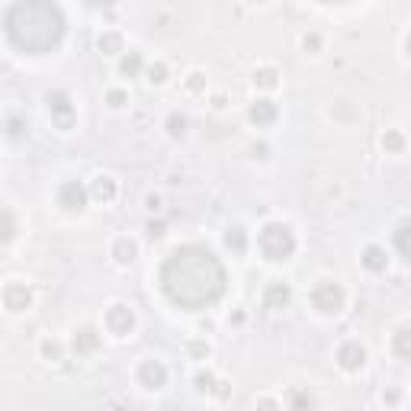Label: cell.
<instances>
[{"mask_svg": "<svg viewBox=\"0 0 411 411\" xmlns=\"http://www.w3.org/2000/svg\"><path fill=\"white\" fill-rule=\"evenodd\" d=\"M161 293L177 308L199 312L216 306L228 289V270L206 244H180L164 257L158 270Z\"/></svg>", "mask_w": 411, "mask_h": 411, "instance_id": "obj_1", "label": "cell"}, {"mask_svg": "<svg viewBox=\"0 0 411 411\" xmlns=\"http://www.w3.org/2000/svg\"><path fill=\"white\" fill-rule=\"evenodd\" d=\"M389 350H392V357H395L398 363L411 360V328L408 325L395 328V335H392V341H389Z\"/></svg>", "mask_w": 411, "mask_h": 411, "instance_id": "obj_20", "label": "cell"}, {"mask_svg": "<svg viewBox=\"0 0 411 411\" xmlns=\"http://www.w3.org/2000/svg\"><path fill=\"white\" fill-rule=\"evenodd\" d=\"M183 87H187L190 97H202L206 87H209V77H206V71H190L187 81H183Z\"/></svg>", "mask_w": 411, "mask_h": 411, "instance_id": "obj_31", "label": "cell"}, {"mask_svg": "<svg viewBox=\"0 0 411 411\" xmlns=\"http://www.w3.org/2000/svg\"><path fill=\"white\" fill-rule=\"evenodd\" d=\"M148 238H151V241H161V238H164V235H168V225H164V222H161V219H158V222H154V219H151V222H148Z\"/></svg>", "mask_w": 411, "mask_h": 411, "instance_id": "obj_37", "label": "cell"}, {"mask_svg": "<svg viewBox=\"0 0 411 411\" xmlns=\"http://www.w3.org/2000/svg\"><path fill=\"white\" fill-rule=\"evenodd\" d=\"M103 325L112 337H129L135 331V325H139V318H135L132 306H126V302H112L103 315Z\"/></svg>", "mask_w": 411, "mask_h": 411, "instance_id": "obj_6", "label": "cell"}, {"mask_svg": "<svg viewBox=\"0 0 411 411\" xmlns=\"http://www.w3.org/2000/svg\"><path fill=\"white\" fill-rule=\"evenodd\" d=\"M110 257L116 267H132L135 260H139V241L129 235H119L110 248Z\"/></svg>", "mask_w": 411, "mask_h": 411, "instance_id": "obj_16", "label": "cell"}, {"mask_svg": "<svg viewBox=\"0 0 411 411\" xmlns=\"http://www.w3.org/2000/svg\"><path fill=\"white\" fill-rule=\"evenodd\" d=\"M164 132H168V139L170 141H183L190 135V119H187V112H180V110H174L168 119H164Z\"/></svg>", "mask_w": 411, "mask_h": 411, "instance_id": "obj_23", "label": "cell"}, {"mask_svg": "<svg viewBox=\"0 0 411 411\" xmlns=\"http://www.w3.org/2000/svg\"><path fill=\"white\" fill-rule=\"evenodd\" d=\"M318 405H315V395L308 389H302V386H293V389L286 392V411H315Z\"/></svg>", "mask_w": 411, "mask_h": 411, "instance_id": "obj_22", "label": "cell"}, {"mask_svg": "<svg viewBox=\"0 0 411 411\" xmlns=\"http://www.w3.org/2000/svg\"><path fill=\"white\" fill-rule=\"evenodd\" d=\"M251 87L254 91H277L279 87V68L277 64H257L251 71Z\"/></svg>", "mask_w": 411, "mask_h": 411, "instance_id": "obj_18", "label": "cell"}, {"mask_svg": "<svg viewBox=\"0 0 411 411\" xmlns=\"http://www.w3.org/2000/svg\"><path fill=\"white\" fill-rule=\"evenodd\" d=\"M277 119H279V106L267 97H257L251 106H248V122L257 126V129H270Z\"/></svg>", "mask_w": 411, "mask_h": 411, "instance_id": "obj_13", "label": "cell"}, {"mask_svg": "<svg viewBox=\"0 0 411 411\" xmlns=\"http://www.w3.org/2000/svg\"><path fill=\"white\" fill-rule=\"evenodd\" d=\"M222 244H225V251H231L235 257L248 254V244H251L248 228H244V225H228V228L222 231Z\"/></svg>", "mask_w": 411, "mask_h": 411, "instance_id": "obj_17", "label": "cell"}, {"mask_svg": "<svg viewBox=\"0 0 411 411\" xmlns=\"http://www.w3.org/2000/svg\"><path fill=\"white\" fill-rule=\"evenodd\" d=\"M335 360H337V366H341L344 373H363L369 354H366V347H363L360 341H354V337H350V341H344L341 347H337Z\"/></svg>", "mask_w": 411, "mask_h": 411, "instance_id": "obj_10", "label": "cell"}, {"mask_svg": "<svg viewBox=\"0 0 411 411\" xmlns=\"http://www.w3.org/2000/svg\"><path fill=\"white\" fill-rule=\"evenodd\" d=\"M87 196H91L93 202H100V206H110L119 196V180L112 174H97L91 180V187H87Z\"/></svg>", "mask_w": 411, "mask_h": 411, "instance_id": "obj_14", "label": "cell"}, {"mask_svg": "<svg viewBox=\"0 0 411 411\" xmlns=\"http://www.w3.org/2000/svg\"><path fill=\"white\" fill-rule=\"evenodd\" d=\"M55 202L62 206V212H68V216H81V212L87 209L91 196H87V187L81 180H64L55 193Z\"/></svg>", "mask_w": 411, "mask_h": 411, "instance_id": "obj_8", "label": "cell"}, {"mask_svg": "<svg viewBox=\"0 0 411 411\" xmlns=\"http://www.w3.org/2000/svg\"><path fill=\"white\" fill-rule=\"evenodd\" d=\"M100 344H103V337H100V331L93 325H81L71 335V350H74L77 357H91L100 350Z\"/></svg>", "mask_w": 411, "mask_h": 411, "instance_id": "obj_12", "label": "cell"}, {"mask_svg": "<svg viewBox=\"0 0 411 411\" xmlns=\"http://www.w3.org/2000/svg\"><path fill=\"white\" fill-rule=\"evenodd\" d=\"M379 398H383L386 408H398V405H402V389H398V386H386Z\"/></svg>", "mask_w": 411, "mask_h": 411, "instance_id": "obj_36", "label": "cell"}, {"mask_svg": "<svg viewBox=\"0 0 411 411\" xmlns=\"http://www.w3.org/2000/svg\"><path fill=\"white\" fill-rule=\"evenodd\" d=\"M299 45H302V52H306V55H318V52L325 49V39H321V33H315V29H308V33H302Z\"/></svg>", "mask_w": 411, "mask_h": 411, "instance_id": "obj_33", "label": "cell"}, {"mask_svg": "<svg viewBox=\"0 0 411 411\" xmlns=\"http://www.w3.org/2000/svg\"><path fill=\"white\" fill-rule=\"evenodd\" d=\"M16 216L13 209H7V206H0V244H10L16 238Z\"/></svg>", "mask_w": 411, "mask_h": 411, "instance_id": "obj_28", "label": "cell"}, {"mask_svg": "<svg viewBox=\"0 0 411 411\" xmlns=\"http://www.w3.org/2000/svg\"><path fill=\"white\" fill-rule=\"evenodd\" d=\"M264 308H270V312H279V308H289V302H293V286L286 283V279H270V283L264 286Z\"/></svg>", "mask_w": 411, "mask_h": 411, "instance_id": "obj_11", "label": "cell"}, {"mask_svg": "<svg viewBox=\"0 0 411 411\" xmlns=\"http://www.w3.org/2000/svg\"><path fill=\"white\" fill-rule=\"evenodd\" d=\"M97 49H100V55H122L126 52V39H122L119 29H103L97 35Z\"/></svg>", "mask_w": 411, "mask_h": 411, "instance_id": "obj_21", "label": "cell"}, {"mask_svg": "<svg viewBox=\"0 0 411 411\" xmlns=\"http://www.w3.org/2000/svg\"><path fill=\"white\" fill-rule=\"evenodd\" d=\"M168 379H170L168 366H164L161 360H154V357L141 360L139 369H135V383H139L145 392H161L164 386H168Z\"/></svg>", "mask_w": 411, "mask_h": 411, "instance_id": "obj_9", "label": "cell"}, {"mask_svg": "<svg viewBox=\"0 0 411 411\" xmlns=\"http://www.w3.org/2000/svg\"><path fill=\"white\" fill-rule=\"evenodd\" d=\"M148 81V87H164L168 84V77H170V64L168 62H148L145 64V74H141Z\"/></svg>", "mask_w": 411, "mask_h": 411, "instance_id": "obj_26", "label": "cell"}, {"mask_svg": "<svg viewBox=\"0 0 411 411\" xmlns=\"http://www.w3.org/2000/svg\"><path fill=\"white\" fill-rule=\"evenodd\" d=\"M392 241H395L398 257L408 260V219H402V222L395 225V231H392Z\"/></svg>", "mask_w": 411, "mask_h": 411, "instance_id": "obj_32", "label": "cell"}, {"mask_svg": "<svg viewBox=\"0 0 411 411\" xmlns=\"http://www.w3.org/2000/svg\"><path fill=\"white\" fill-rule=\"evenodd\" d=\"M216 383H219V376L212 373V369H196L193 373V389L199 392V395H212Z\"/></svg>", "mask_w": 411, "mask_h": 411, "instance_id": "obj_30", "label": "cell"}, {"mask_svg": "<svg viewBox=\"0 0 411 411\" xmlns=\"http://www.w3.org/2000/svg\"><path fill=\"white\" fill-rule=\"evenodd\" d=\"M183 350H187L190 360H209L212 357V344L206 341V337H190V341L183 344Z\"/></svg>", "mask_w": 411, "mask_h": 411, "instance_id": "obj_29", "label": "cell"}, {"mask_svg": "<svg viewBox=\"0 0 411 411\" xmlns=\"http://www.w3.org/2000/svg\"><path fill=\"white\" fill-rule=\"evenodd\" d=\"M308 302L318 315L325 318H337V315L347 308V289H344L337 279H318L312 286V293H308Z\"/></svg>", "mask_w": 411, "mask_h": 411, "instance_id": "obj_4", "label": "cell"}, {"mask_svg": "<svg viewBox=\"0 0 411 411\" xmlns=\"http://www.w3.org/2000/svg\"><path fill=\"white\" fill-rule=\"evenodd\" d=\"M68 33L62 7L49 0H20L4 10V35L20 55H49Z\"/></svg>", "mask_w": 411, "mask_h": 411, "instance_id": "obj_2", "label": "cell"}, {"mask_svg": "<svg viewBox=\"0 0 411 411\" xmlns=\"http://www.w3.org/2000/svg\"><path fill=\"white\" fill-rule=\"evenodd\" d=\"M0 302H4V308H7L10 315H23L33 308L35 296H33V286L23 283V279H10L4 289H0Z\"/></svg>", "mask_w": 411, "mask_h": 411, "instance_id": "obj_7", "label": "cell"}, {"mask_svg": "<svg viewBox=\"0 0 411 411\" xmlns=\"http://www.w3.org/2000/svg\"><path fill=\"white\" fill-rule=\"evenodd\" d=\"M45 110H49L52 126H55L58 132H71V129H74L77 106H74V100H71L68 91H58V87H55V91L45 93Z\"/></svg>", "mask_w": 411, "mask_h": 411, "instance_id": "obj_5", "label": "cell"}, {"mask_svg": "<svg viewBox=\"0 0 411 411\" xmlns=\"http://www.w3.org/2000/svg\"><path fill=\"white\" fill-rule=\"evenodd\" d=\"M257 251L264 254V260L270 264H286L293 260L299 251V238H296L293 225L283 222V219H270V222L260 225L257 231Z\"/></svg>", "mask_w": 411, "mask_h": 411, "instance_id": "obj_3", "label": "cell"}, {"mask_svg": "<svg viewBox=\"0 0 411 411\" xmlns=\"http://www.w3.org/2000/svg\"><path fill=\"white\" fill-rule=\"evenodd\" d=\"M145 206H148L151 212H158V209H161V193H148V196H145Z\"/></svg>", "mask_w": 411, "mask_h": 411, "instance_id": "obj_41", "label": "cell"}, {"mask_svg": "<svg viewBox=\"0 0 411 411\" xmlns=\"http://www.w3.org/2000/svg\"><path fill=\"white\" fill-rule=\"evenodd\" d=\"M199 328H202V331H216V321H212V318H202Z\"/></svg>", "mask_w": 411, "mask_h": 411, "instance_id": "obj_42", "label": "cell"}, {"mask_svg": "<svg viewBox=\"0 0 411 411\" xmlns=\"http://www.w3.org/2000/svg\"><path fill=\"white\" fill-rule=\"evenodd\" d=\"M254 411H283V402L277 395H257L254 398Z\"/></svg>", "mask_w": 411, "mask_h": 411, "instance_id": "obj_35", "label": "cell"}, {"mask_svg": "<svg viewBox=\"0 0 411 411\" xmlns=\"http://www.w3.org/2000/svg\"><path fill=\"white\" fill-rule=\"evenodd\" d=\"M39 357H42L45 363H62L64 360V344L58 341V337H42V344H39Z\"/></svg>", "mask_w": 411, "mask_h": 411, "instance_id": "obj_27", "label": "cell"}, {"mask_svg": "<svg viewBox=\"0 0 411 411\" xmlns=\"http://www.w3.org/2000/svg\"><path fill=\"white\" fill-rule=\"evenodd\" d=\"M212 395H216L219 402H225V398L231 395V383H228V379H219V383H216V389H212Z\"/></svg>", "mask_w": 411, "mask_h": 411, "instance_id": "obj_39", "label": "cell"}, {"mask_svg": "<svg viewBox=\"0 0 411 411\" xmlns=\"http://www.w3.org/2000/svg\"><path fill=\"white\" fill-rule=\"evenodd\" d=\"M106 106H110V110H126V106H129V91H126V87H110V91H106Z\"/></svg>", "mask_w": 411, "mask_h": 411, "instance_id": "obj_34", "label": "cell"}, {"mask_svg": "<svg viewBox=\"0 0 411 411\" xmlns=\"http://www.w3.org/2000/svg\"><path fill=\"white\" fill-rule=\"evenodd\" d=\"M248 151H251L254 161H267V158H270V145H267V141H254Z\"/></svg>", "mask_w": 411, "mask_h": 411, "instance_id": "obj_38", "label": "cell"}, {"mask_svg": "<svg viewBox=\"0 0 411 411\" xmlns=\"http://www.w3.org/2000/svg\"><path fill=\"white\" fill-rule=\"evenodd\" d=\"M212 110H216V112L228 110V93H212Z\"/></svg>", "mask_w": 411, "mask_h": 411, "instance_id": "obj_40", "label": "cell"}, {"mask_svg": "<svg viewBox=\"0 0 411 411\" xmlns=\"http://www.w3.org/2000/svg\"><path fill=\"white\" fill-rule=\"evenodd\" d=\"M4 135H7L10 141H26L29 139V119L20 116V112H10V116L4 119Z\"/></svg>", "mask_w": 411, "mask_h": 411, "instance_id": "obj_24", "label": "cell"}, {"mask_svg": "<svg viewBox=\"0 0 411 411\" xmlns=\"http://www.w3.org/2000/svg\"><path fill=\"white\" fill-rule=\"evenodd\" d=\"M145 55H141L139 49H129V52H122V58H119V77H141L145 74Z\"/></svg>", "mask_w": 411, "mask_h": 411, "instance_id": "obj_19", "label": "cell"}, {"mask_svg": "<svg viewBox=\"0 0 411 411\" xmlns=\"http://www.w3.org/2000/svg\"><path fill=\"white\" fill-rule=\"evenodd\" d=\"M379 148H383L386 154H405V148H408V139H405L402 129H386V132L379 135Z\"/></svg>", "mask_w": 411, "mask_h": 411, "instance_id": "obj_25", "label": "cell"}, {"mask_svg": "<svg viewBox=\"0 0 411 411\" xmlns=\"http://www.w3.org/2000/svg\"><path fill=\"white\" fill-rule=\"evenodd\" d=\"M360 267L366 273H373V277H379V273L389 270V251L383 244H366L360 251Z\"/></svg>", "mask_w": 411, "mask_h": 411, "instance_id": "obj_15", "label": "cell"}]
</instances>
